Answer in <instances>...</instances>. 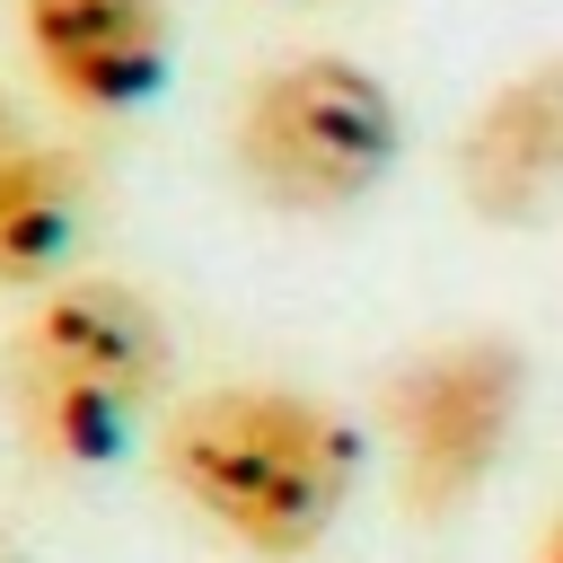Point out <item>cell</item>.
I'll return each instance as SVG.
<instances>
[{"instance_id":"cell-7","label":"cell","mask_w":563,"mask_h":563,"mask_svg":"<svg viewBox=\"0 0 563 563\" xmlns=\"http://www.w3.org/2000/svg\"><path fill=\"white\" fill-rule=\"evenodd\" d=\"M88 211V167L53 141L0 150V290H35L62 273Z\"/></svg>"},{"instance_id":"cell-6","label":"cell","mask_w":563,"mask_h":563,"mask_svg":"<svg viewBox=\"0 0 563 563\" xmlns=\"http://www.w3.org/2000/svg\"><path fill=\"white\" fill-rule=\"evenodd\" d=\"M457 194L493 229L563 220V62L510 70L457 132Z\"/></svg>"},{"instance_id":"cell-9","label":"cell","mask_w":563,"mask_h":563,"mask_svg":"<svg viewBox=\"0 0 563 563\" xmlns=\"http://www.w3.org/2000/svg\"><path fill=\"white\" fill-rule=\"evenodd\" d=\"M537 563H563V510L545 519V537H537Z\"/></svg>"},{"instance_id":"cell-5","label":"cell","mask_w":563,"mask_h":563,"mask_svg":"<svg viewBox=\"0 0 563 563\" xmlns=\"http://www.w3.org/2000/svg\"><path fill=\"white\" fill-rule=\"evenodd\" d=\"M35 79L70 114H132L167 79V0H18Z\"/></svg>"},{"instance_id":"cell-2","label":"cell","mask_w":563,"mask_h":563,"mask_svg":"<svg viewBox=\"0 0 563 563\" xmlns=\"http://www.w3.org/2000/svg\"><path fill=\"white\" fill-rule=\"evenodd\" d=\"M176 369L167 317L106 273L44 282L0 343V405L18 440L53 466H106L158 413Z\"/></svg>"},{"instance_id":"cell-8","label":"cell","mask_w":563,"mask_h":563,"mask_svg":"<svg viewBox=\"0 0 563 563\" xmlns=\"http://www.w3.org/2000/svg\"><path fill=\"white\" fill-rule=\"evenodd\" d=\"M18 141H35V132H26V114H18L9 97H0V150H18Z\"/></svg>"},{"instance_id":"cell-4","label":"cell","mask_w":563,"mask_h":563,"mask_svg":"<svg viewBox=\"0 0 563 563\" xmlns=\"http://www.w3.org/2000/svg\"><path fill=\"white\" fill-rule=\"evenodd\" d=\"M519 405H528V361L510 334H457L413 352L378 405L405 519H457L510 457Z\"/></svg>"},{"instance_id":"cell-3","label":"cell","mask_w":563,"mask_h":563,"mask_svg":"<svg viewBox=\"0 0 563 563\" xmlns=\"http://www.w3.org/2000/svg\"><path fill=\"white\" fill-rule=\"evenodd\" d=\"M405 150V114L387 97V79L352 53H290L273 70L246 79L238 114H229V158L246 176V194L264 211H352L387 185Z\"/></svg>"},{"instance_id":"cell-1","label":"cell","mask_w":563,"mask_h":563,"mask_svg":"<svg viewBox=\"0 0 563 563\" xmlns=\"http://www.w3.org/2000/svg\"><path fill=\"white\" fill-rule=\"evenodd\" d=\"M158 475L238 554L299 563L361 484V422L308 387L229 378L158 422Z\"/></svg>"}]
</instances>
